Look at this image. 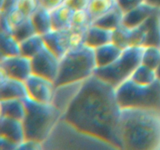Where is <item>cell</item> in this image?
<instances>
[{"label": "cell", "instance_id": "cell-40", "mask_svg": "<svg viewBox=\"0 0 160 150\" xmlns=\"http://www.w3.org/2000/svg\"><path fill=\"white\" fill-rule=\"evenodd\" d=\"M0 23H1V32L9 33L12 34V29L8 23L7 18L5 14L1 13V20H0Z\"/></svg>", "mask_w": 160, "mask_h": 150}, {"label": "cell", "instance_id": "cell-36", "mask_svg": "<svg viewBox=\"0 0 160 150\" xmlns=\"http://www.w3.org/2000/svg\"><path fill=\"white\" fill-rule=\"evenodd\" d=\"M91 0H65L64 4L70 8L72 10H81L87 9Z\"/></svg>", "mask_w": 160, "mask_h": 150}, {"label": "cell", "instance_id": "cell-5", "mask_svg": "<svg viewBox=\"0 0 160 150\" xmlns=\"http://www.w3.org/2000/svg\"><path fill=\"white\" fill-rule=\"evenodd\" d=\"M96 68L95 48L84 45L76 49L69 50L60 59L55 85L85 81L95 74Z\"/></svg>", "mask_w": 160, "mask_h": 150}, {"label": "cell", "instance_id": "cell-37", "mask_svg": "<svg viewBox=\"0 0 160 150\" xmlns=\"http://www.w3.org/2000/svg\"><path fill=\"white\" fill-rule=\"evenodd\" d=\"M20 0H2L1 2V13L8 14L13 9L18 7Z\"/></svg>", "mask_w": 160, "mask_h": 150}, {"label": "cell", "instance_id": "cell-28", "mask_svg": "<svg viewBox=\"0 0 160 150\" xmlns=\"http://www.w3.org/2000/svg\"><path fill=\"white\" fill-rule=\"evenodd\" d=\"M160 62V47L154 45L145 46L142 63L153 70H156Z\"/></svg>", "mask_w": 160, "mask_h": 150}, {"label": "cell", "instance_id": "cell-13", "mask_svg": "<svg viewBox=\"0 0 160 150\" xmlns=\"http://www.w3.org/2000/svg\"><path fill=\"white\" fill-rule=\"evenodd\" d=\"M0 74V99H23L28 96L25 81L9 78L2 71Z\"/></svg>", "mask_w": 160, "mask_h": 150}, {"label": "cell", "instance_id": "cell-42", "mask_svg": "<svg viewBox=\"0 0 160 150\" xmlns=\"http://www.w3.org/2000/svg\"><path fill=\"white\" fill-rule=\"evenodd\" d=\"M156 75H157L158 80H159L160 81V62H159V65H158L157 68H156Z\"/></svg>", "mask_w": 160, "mask_h": 150}, {"label": "cell", "instance_id": "cell-2", "mask_svg": "<svg viewBox=\"0 0 160 150\" xmlns=\"http://www.w3.org/2000/svg\"><path fill=\"white\" fill-rule=\"evenodd\" d=\"M119 134L122 149L160 150V111L121 108Z\"/></svg>", "mask_w": 160, "mask_h": 150}, {"label": "cell", "instance_id": "cell-15", "mask_svg": "<svg viewBox=\"0 0 160 150\" xmlns=\"http://www.w3.org/2000/svg\"><path fill=\"white\" fill-rule=\"evenodd\" d=\"M155 8V6L145 2L137 7L125 12L123 16V24L128 28H135L139 26L151 15Z\"/></svg>", "mask_w": 160, "mask_h": 150}, {"label": "cell", "instance_id": "cell-25", "mask_svg": "<svg viewBox=\"0 0 160 150\" xmlns=\"http://www.w3.org/2000/svg\"><path fill=\"white\" fill-rule=\"evenodd\" d=\"M0 50L1 56H16L20 54V42L12 34L1 32Z\"/></svg>", "mask_w": 160, "mask_h": 150}, {"label": "cell", "instance_id": "cell-17", "mask_svg": "<svg viewBox=\"0 0 160 150\" xmlns=\"http://www.w3.org/2000/svg\"><path fill=\"white\" fill-rule=\"evenodd\" d=\"M123 50L112 42L95 48L97 67H106L113 62L121 55Z\"/></svg>", "mask_w": 160, "mask_h": 150}, {"label": "cell", "instance_id": "cell-1", "mask_svg": "<svg viewBox=\"0 0 160 150\" xmlns=\"http://www.w3.org/2000/svg\"><path fill=\"white\" fill-rule=\"evenodd\" d=\"M120 114L116 88L94 74L84 81L62 117L81 131L122 149L119 134Z\"/></svg>", "mask_w": 160, "mask_h": 150}, {"label": "cell", "instance_id": "cell-16", "mask_svg": "<svg viewBox=\"0 0 160 150\" xmlns=\"http://www.w3.org/2000/svg\"><path fill=\"white\" fill-rule=\"evenodd\" d=\"M146 31L145 46L154 45L160 47V9L156 7L151 15L144 22Z\"/></svg>", "mask_w": 160, "mask_h": 150}, {"label": "cell", "instance_id": "cell-26", "mask_svg": "<svg viewBox=\"0 0 160 150\" xmlns=\"http://www.w3.org/2000/svg\"><path fill=\"white\" fill-rule=\"evenodd\" d=\"M116 5V0H91L87 10L93 22L112 9Z\"/></svg>", "mask_w": 160, "mask_h": 150}, {"label": "cell", "instance_id": "cell-31", "mask_svg": "<svg viewBox=\"0 0 160 150\" xmlns=\"http://www.w3.org/2000/svg\"><path fill=\"white\" fill-rule=\"evenodd\" d=\"M88 30L70 28V50L76 49L85 45L86 34Z\"/></svg>", "mask_w": 160, "mask_h": 150}, {"label": "cell", "instance_id": "cell-33", "mask_svg": "<svg viewBox=\"0 0 160 150\" xmlns=\"http://www.w3.org/2000/svg\"><path fill=\"white\" fill-rule=\"evenodd\" d=\"M5 15L6 16L8 23H9L11 29H12V31L14 28H17L21 23H23L25 20V19L27 18L26 16L18 8L13 9V10L9 12L8 14H5Z\"/></svg>", "mask_w": 160, "mask_h": 150}, {"label": "cell", "instance_id": "cell-27", "mask_svg": "<svg viewBox=\"0 0 160 150\" xmlns=\"http://www.w3.org/2000/svg\"><path fill=\"white\" fill-rule=\"evenodd\" d=\"M131 31L132 28H128L122 24L115 30L112 33V42L118 45L122 49L131 47Z\"/></svg>", "mask_w": 160, "mask_h": 150}, {"label": "cell", "instance_id": "cell-30", "mask_svg": "<svg viewBox=\"0 0 160 150\" xmlns=\"http://www.w3.org/2000/svg\"><path fill=\"white\" fill-rule=\"evenodd\" d=\"M92 25V20L87 9L73 11L71 28L75 29L88 30Z\"/></svg>", "mask_w": 160, "mask_h": 150}, {"label": "cell", "instance_id": "cell-22", "mask_svg": "<svg viewBox=\"0 0 160 150\" xmlns=\"http://www.w3.org/2000/svg\"><path fill=\"white\" fill-rule=\"evenodd\" d=\"M20 54L31 59L45 47L43 36L35 34L20 42Z\"/></svg>", "mask_w": 160, "mask_h": 150}, {"label": "cell", "instance_id": "cell-24", "mask_svg": "<svg viewBox=\"0 0 160 150\" xmlns=\"http://www.w3.org/2000/svg\"><path fill=\"white\" fill-rule=\"evenodd\" d=\"M132 81L142 85H149L158 80L156 70L141 63L130 77Z\"/></svg>", "mask_w": 160, "mask_h": 150}, {"label": "cell", "instance_id": "cell-20", "mask_svg": "<svg viewBox=\"0 0 160 150\" xmlns=\"http://www.w3.org/2000/svg\"><path fill=\"white\" fill-rule=\"evenodd\" d=\"M123 16L124 12L117 3L112 9L94 20L92 24L113 31L123 24Z\"/></svg>", "mask_w": 160, "mask_h": 150}, {"label": "cell", "instance_id": "cell-39", "mask_svg": "<svg viewBox=\"0 0 160 150\" xmlns=\"http://www.w3.org/2000/svg\"><path fill=\"white\" fill-rule=\"evenodd\" d=\"M18 145H19L9 139L3 136H0V149L1 150H17Z\"/></svg>", "mask_w": 160, "mask_h": 150}, {"label": "cell", "instance_id": "cell-34", "mask_svg": "<svg viewBox=\"0 0 160 150\" xmlns=\"http://www.w3.org/2000/svg\"><path fill=\"white\" fill-rule=\"evenodd\" d=\"M43 143L38 141L25 139L23 142L18 145L17 150H42Z\"/></svg>", "mask_w": 160, "mask_h": 150}, {"label": "cell", "instance_id": "cell-10", "mask_svg": "<svg viewBox=\"0 0 160 150\" xmlns=\"http://www.w3.org/2000/svg\"><path fill=\"white\" fill-rule=\"evenodd\" d=\"M28 97L42 103H52L56 85L54 81L31 73L25 81Z\"/></svg>", "mask_w": 160, "mask_h": 150}, {"label": "cell", "instance_id": "cell-7", "mask_svg": "<svg viewBox=\"0 0 160 150\" xmlns=\"http://www.w3.org/2000/svg\"><path fill=\"white\" fill-rule=\"evenodd\" d=\"M145 46H131L124 48L121 55L109 65L97 67L95 75L114 88L130 78L133 72L142 63Z\"/></svg>", "mask_w": 160, "mask_h": 150}, {"label": "cell", "instance_id": "cell-4", "mask_svg": "<svg viewBox=\"0 0 160 150\" xmlns=\"http://www.w3.org/2000/svg\"><path fill=\"white\" fill-rule=\"evenodd\" d=\"M23 101L26 106V115L23 120L26 139L43 143L62 113L52 103L39 102L28 96Z\"/></svg>", "mask_w": 160, "mask_h": 150}, {"label": "cell", "instance_id": "cell-11", "mask_svg": "<svg viewBox=\"0 0 160 150\" xmlns=\"http://www.w3.org/2000/svg\"><path fill=\"white\" fill-rule=\"evenodd\" d=\"M84 82V81H76L56 86L52 103L62 112V115L79 93Z\"/></svg>", "mask_w": 160, "mask_h": 150}, {"label": "cell", "instance_id": "cell-8", "mask_svg": "<svg viewBox=\"0 0 160 150\" xmlns=\"http://www.w3.org/2000/svg\"><path fill=\"white\" fill-rule=\"evenodd\" d=\"M60 59L45 45V48L31 58L32 73L54 81L58 76Z\"/></svg>", "mask_w": 160, "mask_h": 150}, {"label": "cell", "instance_id": "cell-23", "mask_svg": "<svg viewBox=\"0 0 160 150\" xmlns=\"http://www.w3.org/2000/svg\"><path fill=\"white\" fill-rule=\"evenodd\" d=\"M37 34L44 35L52 30L51 12L42 6H39L36 12L31 17Z\"/></svg>", "mask_w": 160, "mask_h": 150}, {"label": "cell", "instance_id": "cell-21", "mask_svg": "<svg viewBox=\"0 0 160 150\" xmlns=\"http://www.w3.org/2000/svg\"><path fill=\"white\" fill-rule=\"evenodd\" d=\"M52 19V27L54 30L69 29L71 28V20L73 10L63 3L50 11Z\"/></svg>", "mask_w": 160, "mask_h": 150}, {"label": "cell", "instance_id": "cell-41", "mask_svg": "<svg viewBox=\"0 0 160 150\" xmlns=\"http://www.w3.org/2000/svg\"><path fill=\"white\" fill-rule=\"evenodd\" d=\"M146 2L151 4L152 6L160 9V0H146Z\"/></svg>", "mask_w": 160, "mask_h": 150}, {"label": "cell", "instance_id": "cell-18", "mask_svg": "<svg viewBox=\"0 0 160 150\" xmlns=\"http://www.w3.org/2000/svg\"><path fill=\"white\" fill-rule=\"evenodd\" d=\"M0 117H9L23 121L26 115V106L23 99H0Z\"/></svg>", "mask_w": 160, "mask_h": 150}, {"label": "cell", "instance_id": "cell-35", "mask_svg": "<svg viewBox=\"0 0 160 150\" xmlns=\"http://www.w3.org/2000/svg\"><path fill=\"white\" fill-rule=\"evenodd\" d=\"M116 1L117 5L125 13L146 2V0H116Z\"/></svg>", "mask_w": 160, "mask_h": 150}, {"label": "cell", "instance_id": "cell-6", "mask_svg": "<svg viewBox=\"0 0 160 150\" xmlns=\"http://www.w3.org/2000/svg\"><path fill=\"white\" fill-rule=\"evenodd\" d=\"M116 95L121 108H144L160 111V81L142 85L128 78L116 88Z\"/></svg>", "mask_w": 160, "mask_h": 150}, {"label": "cell", "instance_id": "cell-12", "mask_svg": "<svg viewBox=\"0 0 160 150\" xmlns=\"http://www.w3.org/2000/svg\"><path fill=\"white\" fill-rule=\"evenodd\" d=\"M70 28L63 30L52 29L42 35L45 45L59 59L63 57L70 50Z\"/></svg>", "mask_w": 160, "mask_h": 150}, {"label": "cell", "instance_id": "cell-32", "mask_svg": "<svg viewBox=\"0 0 160 150\" xmlns=\"http://www.w3.org/2000/svg\"><path fill=\"white\" fill-rule=\"evenodd\" d=\"M38 0H20L18 4V9L26 16V17H31L39 8Z\"/></svg>", "mask_w": 160, "mask_h": 150}, {"label": "cell", "instance_id": "cell-14", "mask_svg": "<svg viewBox=\"0 0 160 150\" xmlns=\"http://www.w3.org/2000/svg\"><path fill=\"white\" fill-rule=\"evenodd\" d=\"M0 136L20 145L26 139L23 121L17 119L0 117Z\"/></svg>", "mask_w": 160, "mask_h": 150}, {"label": "cell", "instance_id": "cell-29", "mask_svg": "<svg viewBox=\"0 0 160 150\" xmlns=\"http://www.w3.org/2000/svg\"><path fill=\"white\" fill-rule=\"evenodd\" d=\"M35 34H37V32L31 17H27L23 23L14 28L12 31V34L19 42Z\"/></svg>", "mask_w": 160, "mask_h": 150}, {"label": "cell", "instance_id": "cell-9", "mask_svg": "<svg viewBox=\"0 0 160 150\" xmlns=\"http://www.w3.org/2000/svg\"><path fill=\"white\" fill-rule=\"evenodd\" d=\"M0 70L9 78L25 81L32 73L31 59L21 54L1 56Z\"/></svg>", "mask_w": 160, "mask_h": 150}, {"label": "cell", "instance_id": "cell-19", "mask_svg": "<svg viewBox=\"0 0 160 150\" xmlns=\"http://www.w3.org/2000/svg\"><path fill=\"white\" fill-rule=\"evenodd\" d=\"M113 31L92 24L88 29L86 34L85 45L96 48L101 45L112 42Z\"/></svg>", "mask_w": 160, "mask_h": 150}, {"label": "cell", "instance_id": "cell-38", "mask_svg": "<svg viewBox=\"0 0 160 150\" xmlns=\"http://www.w3.org/2000/svg\"><path fill=\"white\" fill-rule=\"evenodd\" d=\"M65 0H38L40 6H42L48 10L52 11L56 8L62 5Z\"/></svg>", "mask_w": 160, "mask_h": 150}, {"label": "cell", "instance_id": "cell-3", "mask_svg": "<svg viewBox=\"0 0 160 150\" xmlns=\"http://www.w3.org/2000/svg\"><path fill=\"white\" fill-rule=\"evenodd\" d=\"M45 150L117 149L109 142L81 131L61 117L43 142Z\"/></svg>", "mask_w": 160, "mask_h": 150}]
</instances>
